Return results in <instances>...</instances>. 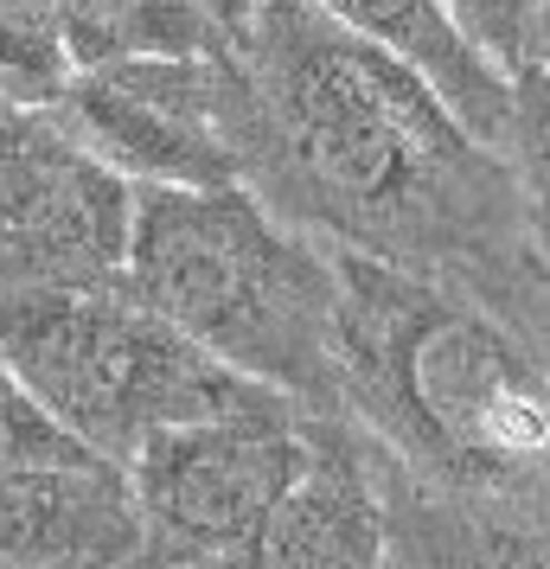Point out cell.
Returning a JSON list of instances; mask_svg holds the SVG:
<instances>
[{
  "mask_svg": "<svg viewBox=\"0 0 550 569\" xmlns=\"http://www.w3.org/2000/svg\"><path fill=\"white\" fill-rule=\"evenodd\" d=\"M231 71L243 180L289 224L454 276L550 346V288L512 160L422 71L314 0H257Z\"/></svg>",
  "mask_w": 550,
  "mask_h": 569,
  "instance_id": "obj_1",
  "label": "cell"
},
{
  "mask_svg": "<svg viewBox=\"0 0 550 569\" xmlns=\"http://www.w3.org/2000/svg\"><path fill=\"white\" fill-rule=\"evenodd\" d=\"M340 390L391 461L429 487H550V346L454 276L333 250Z\"/></svg>",
  "mask_w": 550,
  "mask_h": 569,
  "instance_id": "obj_2",
  "label": "cell"
},
{
  "mask_svg": "<svg viewBox=\"0 0 550 569\" xmlns=\"http://www.w3.org/2000/svg\"><path fill=\"white\" fill-rule=\"evenodd\" d=\"M129 288L243 378L346 416L340 262L257 186H141Z\"/></svg>",
  "mask_w": 550,
  "mask_h": 569,
  "instance_id": "obj_3",
  "label": "cell"
},
{
  "mask_svg": "<svg viewBox=\"0 0 550 569\" xmlns=\"http://www.w3.org/2000/svg\"><path fill=\"white\" fill-rule=\"evenodd\" d=\"M0 352L64 416V429H78L116 467H129L167 429L294 403L282 390L243 378L218 352H206L167 313L148 308L129 282H0Z\"/></svg>",
  "mask_w": 550,
  "mask_h": 569,
  "instance_id": "obj_4",
  "label": "cell"
},
{
  "mask_svg": "<svg viewBox=\"0 0 550 569\" xmlns=\"http://www.w3.org/2000/svg\"><path fill=\"white\" fill-rule=\"evenodd\" d=\"M308 467H314V410L301 403L154 436L129 461L134 506L148 525L134 569H192L237 550L289 499Z\"/></svg>",
  "mask_w": 550,
  "mask_h": 569,
  "instance_id": "obj_5",
  "label": "cell"
},
{
  "mask_svg": "<svg viewBox=\"0 0 550 569\" xmlns=\"http://www.w3.org/2000/svg\"><path fill=\"white\" fill-rule=\"evenodd\" d=\"M141 186L58 122V109L0 116V282H129Z\"/></svg>",
  "mask_w": 550,
  "mask_h": 569,
  "instance_id": "obj_6",
  "label": "cell"
},
{
  "mask_svg": "<svg viewBox=\"0 0 550 569\" xmlns=\"http://www.w3.org/2000/svg\"><path fill=\"white\" fill-rule=\"evenodd\" d=\"M58 122L122 167L134 186H237V71L231 52H160L83 64ZM250 186V180H243Z\"/></svg>",
  "mask_w": 550,
  "mask_h": 569,
  "instance_id": "obj_7",
  "label": "cell"
},
{
  "mask_svg": "<svg viewBox=\"0 0 550 569\" xmlns=\"http://www.w3.org/2000/svg\"><path fill=\"white\" fill-rule=\"evenodd\" d=\"M192 569H391V506L359 422L314 416V467L250 538Z\"/></svg>",
  "mask_w": 550,
  "mask_h": 569,
  "instance_id": "obj_8",
  "label": "cell"
},
{
  "mask_svg": "<svg viewBox=\"0 0 550 569\" xmlns=\"http://www.w3.org/2000/svg\"><path fill=\"white\" fill-rule=\"evenodd\" d=\"M148 543L129 467H7L0 569H134Z\"/></svg>",
  "mask_w": 550,
  "mask_h": 569,
  "instance_id": "obj_9",
  "label": "cell"
},
{
  "mask_svg": "<svg viewBox=\"0 0 550 569\" xmlns=\"http://www.w3.org/2000/svg\"><path fill=\"white\" fill-rule=\"evenodd\" d=\"M378 480L391 506V569H550V487H429L384 448Z\"/></svg>",
  "mask_w": 550,
  "mask_h": 569,
  "instance_id": "obj_10",
  "label": "cell"
},
{
  "mask_svg": "<svg viewBox=\"0 0 550 569\" xmlns=\"http://www.w3.org/2000/svg\"><path fill=\"white\" fill-rule=\"evenodd\" d=\"M314 7H327L340 27H352L371 46H384L391 58H403L410 71H422L454 103V116L506 154L512 78L461 32V20L448 13V0H314Z\"/></svg>",
  "mask_w": 550,
  "mask_h": 569,
  "instance_id": "obj_11",
  "label": "cell"
},
{
  "mask_svg": "<svg viewBox=\"0 0 550 569\" xmlns=\"http://www.w3.org/2000/svg\"><path fill=\"white\" fill-rule=\"evenodd\" d=\"M78 64L160 52H224L206 0H52Z\"/></svg>",
  "mask_w": 550,
  "mask_h": 569,
  "instance_id": "obj_12",
  "label": "cell"
},
{
  "mask_svg": "<svg viewBox=\"0 0 550 569\" xmlns=\"http://www.w3.org/2000/svg\"><path fill=\"white\" fill-rule=\"evenodd\" d=\"M78 71L52 0H0V109H58Z\"/></svg>",
  "mask_w": 550,
  "mask_h": 569,
  "instance_id": "obj_13",
  "label": "cell"
},
{
  "mask_svg": "<svg viewBox=\"0 0 550 569\" xmlns=\"http://www.w3.org/2000/svg\"><path fill=\"white\" fill-rule=\"evenodd\" d=\"M103 461L64 416L20 378V365L0 352V473L7 467H90Z\"/></svg>",
  "mask_w": 550,
  "mask_h": 569,
  "instance_id": "obj_14",
  "label": "cell"
},
{
  "mask_svg": "<svg viewBox=\"0 0 550 569\" xmlns=\"http://www.w3.org/2000/svg\"><path fill=\"white\" fill-rule=\"evenodd\" d=\"M506 160L524 199V224H531V250L550 276V71H519L512 78V134H506Z\"/></svg>",
  "mask_w": 550,
  "mask_h": 569,
  "instance_id": "obj_15",
  "label": "cell"
},
{
  "mask_svg": "<svg viewBox=\"0 0 550 569\" xmlns=\"http://www.w3.org/2000/svg\"><path fill=\"white\" fill-rule=\"evenodd\" d=\"M448 13L461 20V32L506 78L538 71V13H544V0H448Z\"/></svg>",
  "mask_w": 550,
  "mask_h": 569,
  "instance_id": "obj_16",
  "label": "cell"
},
{
  "mask_svg": "<svg viewBox=\"0 0 550 569\" xmlns=\"http://www.w3.org/2000/svg\"><path fill=\"white\" fill-rule=\"evenodd\" d=\"M211 20H218V39H224V52H231L237 39H243V27H250V13H257V0H206Z\"/></svg>",
  "mask_w": 550,
  "mask_h": 569,
  "instance_id": "obj_17",
  "label": "cell"
},
{
  "mask_svg": "<svg viewBox=\"0 0 550 569\" xmlns=\"http://www.w3.org/2000/svg\"><path fill=\"white\" fill-rule=\"evenodd\" d=\"M538 71H550V0H544V13H538Z\"/></svg>",
  "mask_w": 550,
  "mask_h": 569,
  "instance_id": "obj_18",
  "label": "cell"
},
{
  "mask_svg": "<svg viewBox=\"0 0 550 569\" xmlns=\"http://www.w3.org/2000/svg\"><path fill=\"white\" fill-rule=\"evenodd\" d=\"M544 288H550V276H544Z\"/></svg>",
  "mask_w": 550,
  "mask_h": 569,
  "instance_id": "obj_19",
  "label": "cell"
},
{
  "mask_svg": "<svg viewBox=\"0 0 550 569\" xmlns=\"http://www.w3.org/2000/svg\"><path fill=\"white\" fill-rule=\"evenodd\" d=\"M0 116H7V109H0Z\"/></svg>",
  "mask_w": 550,
  "mask_h": 569,
  "instance_id": "obj_20",
  "label": "cell"
}]
</instances>
